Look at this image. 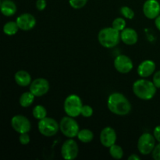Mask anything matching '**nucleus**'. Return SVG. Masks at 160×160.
<instances>
[{
    "mask_svg": "<svg viewBox=\"0 0 160 160\" xmlns=\"http://www.w3.org/2000/svg\"><path fill=\"white\" fill-rule=\"evenodd\" d=\"M50 88V84L48 80L39 78L32 81L30 84V92L35 97H41L48 93Z\"/></svg>",
    "mask_w": 160,
    "mask_h": 160,
    "instance_id": "9",
    "label": "nucleus"
},
{
    "mask_svg": "<svg viewBox=\"0 0 160 160\" xmlns=\"http://www.w3.org/2000/svg\"><path fill=\"white\" fill-rule=\"evenodd\" d=\"M11 127L19 134L28 133L31 129L30 120L23 115H16L11 119Z\"/></svg>",
    "mask_w": 160,
    "mask_h": 160,
    "instance_id": "10",
    "label": "nucleus"
},
{
    "mask_svg": "<svg viewBox=\"0 0 160 160\" xmlns=\"http://www.w3.org/2000/svg\"><path fill=\"white\" fill-rule=\"evenodd\" d=\"M19 27L17 25V22L9 21L6 23L3 26V32L5 34L8 36L15 35L19 31Z\"/></svg>",
    "mask_w": 160,
    "mask_h": 160,
    "instance_id": "21",
    "label": "nucleus"
},
{
    "mask_svg": "<svg viewBox=\"0 0 160 160\" xmlns=\"http://www.w3.org/2000/svg\"><path fill=\"white\" fill-rule=\"evenodd\" d=\"M38 129L41 134L45 137H53L59 130V123L51 117H45L39 120L38 123Z\"/></svg>",
    "mask_w": 160,
    "mask_h": 160,
    "instance_id": "6",
    "label": "nucleus"
},
{
    "mask_svg": "<svg viewBox=\"0 0 160 160\" xmlns=\"http://www.w3.org/2000/svg\"><path fill=\"white\" fill-rule=\"evenodd\" d=\"M156 62L150 59L143 61L138 67V74L142 78H146L151 76L156 71Z\"/></svg>",
    "mask_w": 160,
    "mask_h": 160,
    "instance_id": "15",
    "label": "nucleus"
},
{
    "mask_svg": "<svg viewBox=\"0 0 160 160\" xmlns=\"http://www.w3.org/2000/svg\"><path fill=\"white\" fill-rule=\"evenodd\" d=\"M98 40L100 45L104 48H113L117 46L120 41L121 40L120 33L112 27L102 28L98 32Z\"/></svg>",
    "mask_w": 160,
    "mask_h": 160,
    "instance_id": "3",
    "label": "nucleus"
},
{
    "mask_svg": "<svg viewBox=\"0 0 160 160\" xmlns=\"http://www.w3.org/2000/svg\"><path fill=\"white\" fill-rule=\"evenodd\" d=\"M20 30L23 31H28L32 30L36 25V19L32 14L23 13L19 16L16 20Z\"/></svg>",
    "mask_w": 160,
    "mask_h": 160,
    "instance_id": "14",
    "label": "nucleus"
},
{
    "mask_svg": "<svg viewBox=\"0 0 160 160\" xmlns=\"http://www.w3.org/2000/svg\"><path fill=\"white\" fill-rule=\"evenodd\" d=\"M88 0H69V4L73 9H79L87 4Z\"/></svg>",
    "mask_w": 160,
    "mask_h": 160,
    "instance_id": "26",
    "label": "nucleus"
},
{
    "mask_svg": "<svg viewBox=\"0 0 160 160\" xmlns=\"http://www.w3.org/2000/svg\"><path fill=\"white\" fill-rule=\"evenodd\" d=\"M82 101L78 95H70L66 98L63 104V109L66 114L69 117H78L81 115L82 109Z\"/></svg>",
    "mask_w": 160,
    "mask_h": 160,
    "instance_id": "4",
    "label": "nucleus"
},
{
    "mask_svg": "<svg viewBox=\"0 0 160 160\" xmlns=\"http://www.w3.org/2000/svg\"><path fill=\"white\" fill-rule=\"evenodd\" d=\"M93 112L94 111L92 106H88V105H85V106H82L81 115H82V117H85V118H89V117L93 115Z\"/></svg>",
    "mask_w": 160,
    "mask_h": 160,
    "instance_id": "27",
    "label": "nucleus"
},
{
    "mask_svg": "<svg viewBox=\"0 0 160 160\" xmlns=\"http://www.w3.org/2000/svg\"><path fill=\"white\" fill-rule=\"evenodd\" d=\"M152 158L155 160H160V142L156 145L154 150L152 152Z\"/></svg>",
    "mask_w": 160,
    "mask_h": 160,
    "instance_id": "29",
    "label": "nucleus"
},
{
    "mask_svg": "<svg viewBox=\"0 0 160 160\" xmlns=\"http://www.w3.org/2000/svg\"><path fill=\"white\" fill-rule=\"evenodd\" d=\"M109 110L118 116H125L131 111V104L124 95L119 92L111 94L107 100Z\"/></svg>",
    "mask_w": 160,
    "mask_h": 160,
    "instance_id": "1",
    "label": "nucleus"
},
{
    "mask_svg": "<svg viewBox=\"0 0 160 160\" xmlns=\"http://www.w3.org/2000/svg\"><path fill=\"white\" fill-rule=\"evenodd\" d=\"M120 13L123 17H124L128 20H132L134 17V12L129 6H122L120 8Z\"/></svg>",
    "mask_w": 160,
    "mask_h": 160,
    "instance_id": "25",
    "label": "nucleus"
},
{
    "mask_svg": "<svg viewBox=\"0 0 160 160\" xmlns=\"http://www.w3.org/2000/svg\"><path fill=\"white\" fill-rule=\"evenodd\" d=\"M32 115L37 120H42L47 117V110L42 105H37L33 109Z\"/></svg>",
    "mask_w": 160,
    "mask_h": 160,
    "instance_id": "22",
    "label": "nucleus"
},
{
    "mask_svg": "<svg viewBox=\"0 0 160 160\" xmlns=\"http://www.w3.org/2000/svg\"><path fill=\"white\" fill-rule=\"evenodd\" d=\"M156 138L149 133H144L138 141V149L143 156L151 154L156 147Z\"/></svg>",
    "mask_w": 160,
    "mask_h": 160,
    "instance_id": "7",
    "label": "nucleus"
},
{
    "mask_svg": "<svg viewBox=\"0 0 160 160\" xmlns=\"http://www.w3.org/2000/svg\"><path fill=\"white\" fill-rule=\"evenodd\" d=\"M34 96L31 92H26L20 95L19 98V103L23 108H28L32 105L34 101Z\"/></svg>",
    "mask_w": 160,
    "mask_h": 160,
    "instance_id": "19",
    "label": "nucleus"
},
{
    "mask_svg": "<svg viewBox=\"0 0 160 160\" xmlns=\"http://www.w3.org/2000/svg\"><path fill=\"white\" fill-rule=\"evenodd\" d=\"M100 142L106 148H109L117 142V133L111 127H106L102 130L100 133Z\"/></svg>",
    "mask_w": 160,
    "mask_h": 160,
    "instance_id": "12",
    "label": "nucleus"
},
{
    "mask_svg": "<svg viewBox=\"0 0 160 160\" xmlns=\"http://www.w3.org/2000/svg\"><path fill=\"white\" fill-rule=\"evenodd\" d=\"M19 142L23 145H28L30 143V142H31V137L28 134V133L20 134V136H19Z\"/></svg>",
    "mask_w": 160,
    "mask_h": 160,
    "instance_id": "28",
    "label": "nucleus"
},
{
    "mask_svg": "<svg viewBox=\"0 0 160 160\" xmlns=\"http://www.w3.org/2000/svg\"><path fill=\"white\" fill-rule=\"evenodd\" d=\"M144 15L150 20H154L160 15V3L157 0H146L143 5Z\"/></svg>",
    "mask_w": 160,
    "mask_h": 160,
    "instance_id": "13",
    "label": "nucleus"
},
{
    "mask_svg": "<svg viewBox=\"0 0 160 160\" xmlns=\"http://www.w3.org/2000/svg\"><path fill=\"white\" fill-rule=\"evenodd\" d=\"M109 154L113 159H121L123 156V150L121 146L114 144L113 145L109 147Z\"/></svg>",
    "mask_w": 160,
    "mask_h": 160,
    "instance_id": "23",
    "label": "nucleus"
},
{
    "mask_svg": "<svg viewBox=\"0 0 160 160\" xmlns=\"http://www.w3.org/2000/svg\"><path fill=\"white\" fill-rule=\"evenodd\" d=\"M152 82L157 88H160V70H158L154 73Z\"/></svg>",
    "mask_w": 160,
    "mask_h": 160,
    "instance_id": "31",
    "label": "nucleus"
},
{
    "mask_svg": "<svg viewBox=\"0 0 160 160\" xmlns=\"http://www.w3.org/2000/svg\"><path fill=\"white\" fill-rule=\"evenodd\" d=\"M0 9L5 17H12L17 12V6L12 0H2L0 4Z\"/></svg>",
    "mask_w": 160,
    "mask_h": 160,
    "instance_id": "18",
    "label": "nucleus"
},
{
    "mask_svg": "<svg viewBox=\"0 0 160 160\" xmlns=\"http://www.w3.org/2000/svg\"><path fill=\"white\" fill-rule=\"evenodd\" d=\"M120 39L123 43L128 45H135L138 40V34L133 28H125L120 33Z\"/></svg>",
    "mask_w": 160,
    "mask_h": 160,
    "instance_id": "16",
    "label": "nucleus"
},
{
    "mask_svg": "<svg viewBox=\"0 0 160 160\" xmlns=\"http://www.w3.org/2000/svg\"><path fill=\"white\" fill-rule=\"evenodd\" d=\"M59 130L67 138H73L78 136L80 128L78 122L74 120V117L67 116L61 119L59 122Z\"/></svg>",
    "mask_w": 160,
    "mask_h": 160,
    "instance_id": "5",
    "label": "nucleus"
},
{
    "mask_svg": "<svg viewBox=\"0 0 160 160\" xmlns=\"http://www.w3.org/2000/svg\"><path fill=\"white\" fill-rule=\"evenodd\" d=\"M77 137L83 143H90L94 139V133L89 129H82L80 130Z\"/></svg>",
    "mask_w": 160,
    "mask_h": 160,
    "instance_id": "20",
    "label": "nucleus"
},
{
    "mask_svg": "<svg viewBox=\"0 0 160 160\" xmlns=\"http://www.w3.org/2000/svg\"><path fill=\"white\" fill-rule=\"evenodd\" d=\"M114 67L120 73H128L134 67L132 60L126 55H119L114 59Z\"/></svg>",
    "mask_w": 160,
    "mask_h": 160,
    "instance_id": "11",
    "label": "nucleus"
},
{
    "mask_svg": "<svg viewBox=\"0 0 160 160\" xmlns=\"http://www.w3.org/2000/svg\"><path fill=\"white\" fill-rule=\"evenodd\" d=\"M112 27L119 31H122L126 28V20L123 17H117L112 21Z\"/></svg>",
    "mask_w": 160,
    "mask_h": 160,
    "instance_id": "24",
    "label": "nucleus"
},
{
    "mask_svg": "<svg viewBox=\"0 0 160 160\" xmlns=\"http://www.w3.org/2000/svg\"><path fill=\"white\" fill-rule=\"evenodd\" d=\"M141 158L137 154H132L128 157V160H140Z\"/></svg>",
    "mask_w": 160,
    "mask_h": 160,
    "instance_id": "34",
    "label": "nucleus"
},
{
    "mask_svg": "<svg viewBox=\"0 0 160 160\" xmlns=\"http://www.w3.org/2000/svg\"><path fill=\"white\" fill-rule=\"evenodd\" d=\"M133 92L142 100H150L156 95L157 88L152 81L146 79H140L133 84Z\"/></svg>",
    "mask_w": 160,
    "mask_h": 160,
    "instance_id": "2",
    "label": "nucleus"
},
{
    "mask_svg": "<svg viewBox=\"0 0 160 160\" xmlns=\"http://www.w3.org/2000/svg\"><path fill=\"white\" fill-rule=\"evenodd\" d=\"M14 79L17 85L20 87H27L32 82L31 74L26 70H18L14 75Z\"/></svg>",
    "mask_w": 160,
    "mask_h": 160,
    "instance_id": "17",
    "label": "nucleus"
},
{
    "mask_svg": "<svg viewBox=\"0 0 160 160\" xmlns=\"http://www.w3.org/2000/svg\"><path fill=\"white\" fill-rule=\"evenodd\" d=\"M79 152L78 145L74 140L69 138L65 141L61 147V155L66 160H73L76 159Z\"/></svg>",
    "mask_w": 160,
    "mask_h": 160,
    "instance_id": "8",
    "label": "nucleus"
},
{
    "mask_svg": "<svg viewBox=\"0 0 160 160\" xmlns=\"http://www.w3.org/2000/svg\"><path fill=\"white\" fill-rule=\"evenodd\" d=\"M155 25H156V28L160 31V15L155 19Z\"/></svg>",
    "mask_w": 160,
    "mask_h": 160,
    "instance_id": "33",
    "label": "nucleus"
},
{
    "mask_svg": "<svg viewBox=\"0 0 160 160\" xmlns=\"http://www.w3.org/2000/svg\"><path fill=\"white\" fill-rule=\"evenodd\" d=\"M47 3L45 0H37L36 1V9L39 11H43L46 8Z\"/></svg>",
    "mask_w": 160,
    "mask_h": 160,
    "instance_id": "30",
    "label": "nucleus"
},
{
    "mask_svg": "<svg viewBox=\"0 0 160 160\" xmlns=\"http://www.w3.org/2000/svg\"><path fill=\"white\" fill-rule=\"evenodd\" d=\"M153 135H154L156 142H160V125L155 128L154 131H153Z\"/></svg>",
    "mask_w": 160,
    "mask_h": 160,
    "instance_id": "32",
    "label": "nucleus"
}]
</instances>
